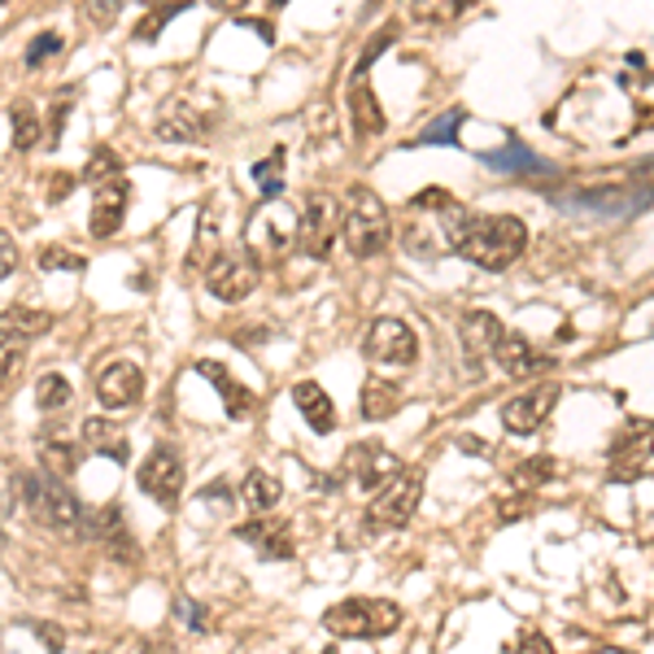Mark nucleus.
Masks as SVG:
<instances>
[{"label":"nucleus","mask_w":654,"mask_h":654,"mask_svg":"<svg viewBox=\"0 0 654 654\" xmlns=\"http://www.w3.org/2000/svg\"><path fill=\"white\" fill-rule=\"evenodd\" d=\"M471 227L467 206L445 193V188H424L411 197L406 215H402V249L411 258H445L463 249V236Z\"/></svg>","instance_id":"1"},{"label":"nucleus","mask_w":654,"mask_h":654,"mask_svg":"<svg viewBox=\"0 0 654 654\" xmlns=\"http://www.w3.org/2000/svg\"><path fill=\"white\" fill-rule=\"evenodd\" d=\"M528 249V227L515 215H476L463 236V258L476 262L480 271H507Z\"/></svg>","instance_id":"2"},{"label":"nucleus","mask_w":654,"mask_h":654,"mask_svg":"<svg viewBox=\"0 0 654 654\" xmlns=\"http://www.w3.org/2000/svg\"><path fill=\"white\" fill-rule=\"evenodd\" d=\"M323 629L341 642H384L402 629V606L393 598H345L323 611Z\"/></svg>","instance_id":"3"},{"label":"nucleus","mask_w":654,"mask_h":654,"mask_svg":"<svg viewBox=\"0 0 654 654\" xmlns=\"http://www.w3.org/2000/svg\"><path fill=\"white\" fill-rule=\"evenodd\" d=\"M341 215H345V245H350L354 258H380V253L388 249V240H393V218H388L384 201H380L371 188L354 184V188L345 193V201H341Z\"/></svg>","instance_id":"4"},{"label":"nucleus","mask_w":654,"mask_h":654,"mask_svg":"<svg viewBox=\"0 0 654 654\" xmlns=\"http://www.w3.org/2000/svg\"><path fill=\"white\" fill-rule=\"evenodd\" d=\"M297 227H301V215H297L292 206L262 201V206L249 215V222H245V249H249L262 267H271V262H280L292 245H297Z\"/></svg>","instance_id":"5"},{"label":"nucleus","mask_w":654,"mask_h":654,"mask_svg":"<svg viewBox=\"0 0 654 654\" xmlns=\"http://www.w3.org/2000/svg\"><path fill=\"white\" fill-rule=\"evenodd\" d=\"M654 201V170H646V179H624V184H602V188H584L577 197L559 201L563 210L577 215H598V218H633L642 215Z\"/></svg>","instance_id":"6"},{"label":"nucleus","mask_w":654,"mask_h":654,"mask_svg":"<svg viewBox=\"0 0 654 654\" xmlns=\"http://www.w3.org/2000/svg\"><path fill=\"white\" fill-rule=\"evenodd\" d=\"M22 498H27V507L31 515L44 523V528H53V532H71L83 523V507H79V498H74L71 489H66V480H58V476H49V471H27L22 476Z\"/></svg>","instance_id":"7"},{"label":"nucleus","mask_w":654,"mask_h":654,"mask_svg":"<svg viewBox=\"0 0 654 654\" xmlns=\"http://www.w3.org/2000/svg\"><path fill=\"white\" fill-rule=\"evenodd\" d=\"M336 236H345V215H341V201L328 197V193H310L301 201V227H297V249L314 262H328L332 258V245Z\"/></svg>","instance_id":"8"},{"label":"nucleus","mask_w":654,"mask_h":654,"mask_svg":"<svg viewBox=\"0 0 654 654\" xmlns=\"http://www.w3.org/2000/svg\"><path fill=\"white\" fill-rule=\"evenodd\" d=\"M393 22L366 44V53L359 58V66L350 74V118H354V136L359 141H371V136H380L384 132V114H380V101H375V92H371V62L393 44Z\"/></svg>","instance_id":"9"},{"label":"nucleus","mask_w":654,"mask_h":654,"mask_svg":"<svg viewBox=\"0 0 654 654\" xmlns=\"http://www.w3.org/2000/svg\"><path fill=\"white\" fill-rule=\"evenodd\" d=\"M419 498H424V471L419 467H406L388 489H380L366 507V523L375 532H393V528H406L411 515L419 510Z\"/></svg>","instance_id":"10"},{"label":"nucleus","mask_w":654,"mask_h":654,"mask_svg":"<svg viewBox=\"0 0 654 654\" xmlns=\"http://www.w3.org/2000/svg\"><path fill=\"white\" fill-rule=\"evenodd\" d=\"M402 471H406L402 458H397L388 445H380V440H359V445H350V449H345V463H341V480H354L363 494L388 489Z\"/></svg>","instance_id":"11"},{"label":"nucleus","mask_w":654,"mask_h":654,"mask_svg":"<svg viewBox=\"0 0 654 654\" xmlns=\"http://www.w3.org/2000/svg\"><path fill=\"white\" fill-rule=\"evenodd\" d=\"M363 359L375 366H411L419 359V336L406 319H375L363 336Z\"/></svg>","instance_id":"12"},{"label":"nucleus","mask_w":654,"mask_h":654,"mask_svg":"<svg viewBox=\"0 0 654 654\" xmlns=\"http://www.w3.org/2000/svg\"><path fill=\"white\" fill-rule=\"evenodd\" d=\"M258 280H262V262H258L245 245L222 249V253H218V262L206 271V289H210V297L227 301V305L245 301L249 292L258 289Z\"/></svg>","instance_id":"13"},{"label":"nucleus","mask_w":654,"mask_h":654,"mask_svg":"<svg viewBox=\"0 0 654 654\" xmlns=\"http://www.w3.org/2000/svg\"><path fill=\"white\" fill-rule=\"evenodd\" d=\"M218 127V101L197 105L193 96H170L157 114V136L170 145H193L201 136H210Z\"/></svg>","instance_id":"14"},{"label":"nucleus","mask_w":654,"mask_h":654,"mask_svg":"<svg viewBox=\"0 0 654 654\" xmlns=\"http://www.w3.org/2000/svg\"><path fill=\"white\" fill-rule=\"evenodd\" d=\"M136 480L157 507L175 510L179 494H184V458H179V449L175 445H153L148 458L141 463V471H136Z\"/></svg>","instance_id":"15"},{"label":"nucleus","mask_w":654,"mask_h":654,"mask_svg":"<svg viewBox=\"0 0 654 654\" xmlns=\"http://www.w3.org/2000/svg\"><path fill=\"white\" fill-rule=\"evenodd\" d=\"M554 406H559V384H532V388H523V393H515L510 402H502V411H498V419H502V428L510 436H532L550 415H554Z\"/></svg>","instance_id":"16"},{"label":"nucleus","mask_w":654,"mask_h":654,"mask_svg":"<svg viewBox=\"0 0 654 654\" xmlns=\"http://www.w3.org/2000/svg\"><path fill=\"white\" fill-rule=\"evenodd\" d=\"M651 419H629L620 436L611 440V480L615 485H633L646 476V454H651Z\"/></svg>","instance_id":"17"},{"label":"nucleus","mask_w":654,"mask_h":654,"mask_svg":"<svg viewBox=\"0 0 654 654\" xmlns=\"http://www.w3.org/2000/svg\"><path fill=\"white\" fill-rule=\"evenodd\" d=\"M236 537L245 541V546H253L267 563H284L297 554V537H292V523L284 519H271V515H258V519H249V523H240L236 528Z\"/></svg>","instance_id":"18"},{"label":"nucleus","mask_w":654,"mask_h":654,"mask_svg":"<svg viewBox=\"0 0 654 654\" xmlns=\"http://www.w3.org/2000/svg\"><path fill=\"white\" fill-rule=\"evenodd\" d=\"M145 397V371L136 363H110L101 375H96V402L105 411H127Z\"/></svg>","instance_id":"19"},{"label":"nucleus","mask_w":654,"mask_h":654,"mask_svg":"<svg viewBox=\"0 0 654 654\" xmlns=\"http://www.w3.org/2000/svg\"><path fill=\"white\" fill-rule=\"evenodd\" d=\"M127 201H132L127 175H118V179H110V184L92 188V218H87V227H92V236H96V240H110L114 231H123Z\"/></svg>","instance_id":"20"},{"label":"nucleus","mask_w":654,"mask_h":654,"mask_svg":"<svg viewBox=\"0 0 654 654\" xmlns=\"http://www.w3.org/2000/svg\"><path fill=\"white\" fill-rule=\"evenodd\" d=\"M502 319L498 314H489V310H467L463 319H458V336H463V354H467V366L471 371H480V363L494 354V345L502 341Z\"/></svg>","instance_id":"21"},{"label":"nucleus","mask_w":654,"mask_h":654,"mask_svg":"<svg viewBox=\"0 0 654 654\" xmlns=\"http://www.w3.org/2000/svg\"><path fill=\"white\" fill-rule=\"evenodd\" d=\"M79 440H83V449L96 454V458H110V463H118V467L132 463V440H127V433H123V424H114V419H105V415L83 419Z\"/></svg>","instance_id":"22"},{"label":"nucleus","mask_w":654,"mask_h":654,"mask_svg":"<svg viewBox=\"0 0 654 654\" xmlns=\"http://www.w3.org/2000/svg\"><path fill=\"white\" fill-rule=\"evenodd\" d=\"M87 532H92L114 559H123V563H136V559H141V550H136V541H132V532H127V519H123L118 507L96 510V515L87 519Z\"/></svg>","instance_id":"23"},{"label":"nucleus","mask_w":654,"mask_h":654,"mask_svg":"<svg viewBox=\"0 0 654 654\" xmlns=\"http://www.w3.org/2000/svg\"><path fill=\"white\" fill-rule=\"evenodd\" d=\"M197 375H206V380L215 384V393L222 397V406H227V415H231V419H249V415L258 411V393H253V388H245L236 375H227L218 363H210V359H206V363H197Z\"/></svg>","instance_id":"24"},{"label":"nucleus","mask_w":654,"mask_h":654,"mask_svg":"<svg viewBox=\"0 0 654 654\" xmlns=\"http://www.w3.org/2000/svg\"><path fill=\"white\" fill-rule=\"evenodd\" d=\"M494 363L502 366L507 375H537L541 366H550L546 354H537V345L523 336V332H502V341L494 345Z\"/></svg>","instance_id":"25"},{"label":"nucleus","mask_w":654,"mask_h":654,"mask_svg":"<svg viewBox=\"0 0 654 654\" xmlns=\"http://www.w3.org/2000/svg\"><path fill=\"white\" fill-rule=\"evenodd\" d=\"M292 406L301 411V419L310 424V433H319V436L336 433V406H332V397H328L314 380H301V384L292 388Z\"/></svg>","instance_id":"26"},{"label":"nucleus","mask_w":654,"mask_h":654,"mask_svg":"<svg viewBox=\"0 0 654 654\" xmlns=\"http://www.w3.org/2000/svg\"><path fill=\"white\" fill-rule=\"evenodd\" d=\"M480 162L485 166H494V170H507L510 179H532V175H554V166L550 162H541L537 153L528 145H519V141H510L507 148H494V153H480Z\"/></svg>","instance_id":"27"},{"label":"nucleus","mask_w":654,"mask_h":654,"mask_svg":"<svg viewBox=\"0 0 654 654\" xmlns=\"http://www.w3.org/2000/svg\"><path fill=\"white\" fill-rule=\"evenodd\" d=\"M79 458H83V449L66 440V436H49L40 433V467L49 471V476H58V480H71L74 471H79Z\"/></svg>","instance_id":"28"},{"label":"nucleus","mask_w":654,"mask_h":654,"mask_svg":"<svg viewBox=\"0 0 654 654\" xmlns=\"http://www.w3.org/2000/svg\"><path fill=\"white\" fill-rule=\"evenodd\" d=\"M280 498H284V485L271 471H262V467H253L245 476V485H240V502L253 510V515H271V510L280 507Z\"/></svg>","instance_id":"29"},{"label":"nucleus","mask_w":654,"mask_h":654,"mask_svg":"<svg viewBox=\"0 0 654 654\" xmlns=\"http://www.w3.org/2000/svg\"><path fill=\"white\" fill-rule=\"evenodd\" d=\"M227 249V240L218 236V218H215V206H206V215H201V227H197V240H193V253H188V271H210L218 262V253Z\"/></svg>","instance_id":"30"},{"label":"nucleus","mask_w":654,"mask_h":654,"mask_svg":"<svg viewBox=\"0 0 654 654\" xmlns=\"http://www.w3.org/2000/svg\"><path fill=\"white\" fill-rule=\"evenodd\" d=\"M402 388L397 384H388V380H366L363 393H359V411H363V419H388V415H397L402 411Z\"/></svg>","instance_id":"31"},{"label":"nucleus","mask_w":654,"mask_h":654,"mask_svg":"<svg viewBox=\"0 0 654 654\" xmlns=\"http://www.w3.org/2000/svg\"><path fill=\"white\" fill-rule=\"evenodd\" d=\"M463 123H467V110H445V114H436L433 123L411 141V148H458V132H463Z\"/></svg>","instance_id":"32"},{"label":"nucleus","mask_w":654,"mask_h":654,"mask_svg":"<svg viewBox=\"0 0 654 654\" xmlns=\"http://www.w3.org/2000/svg\"><path fill=\"white\" fill-rule=\"evenodd\" d=\"M559 476V467H554V458H546V454H537V458H523V463H515L510 467V489L515 494H537L541 485H550Z\"/></svg>","instance_id":"33"},{"label":"nucleus","mask_w":654,"mask_h":654,"mask_svg":"<svg viewBox=\"0 0 654 654\" xmlns=\"http://www.w3.org/2000/svg\"><path fill=\"white\" fill-rule=\"evenodd\" d=\"M9 127H13V148H18V153H31L40 141H49V127L40 123V114H35L27 101L9 105Z\"/></svg>","instance_id":"34"},{"label":"nucleus","mask_w":654,"mask_h":654,"mask_svg":"<svg viewBox=\"0 0 654 654\" xmlns=\"http://www.w3.org/2000/svg\"><path fill=\"white\" fill-rule=\"evenodd\" d=\"M284 162H289V148L276 145L253 166V184H258L262 201H280V193H284Z\"/></svg>","instance_id":"35"},{"label":"nucleus","mask_w":654,"mask_h":654,"mask_svg":"<svg viewBox=\"0 0 654 654\" xmlns=\"http://www.w3.org/2000/svg\"><path fill=\"white\" fill-rule=\"evenodd\" d=\"M53 328V314L49 310H31V305H9L4 310V336H44Z\"/></svg>","instance_id":"36"},{"label":"nucleus","mask_w":654,"mask_h":654,"mask_svg":"<svg viewBox=\"0 0 654 654\" xmlns=\"http://www.w3.org/2000/svg\"><path fill=\"white\" fill-rule=\"evenodd\" d=\"M35 406H40L44 415L66 411V406H71V380H66V375H58V371L40 375V384H35Z\"/></svg>","instance_id":"37"},{"label":"nucleus","mask_w":654,"mask_h":654,"mask_svg":"<svg viewBox=\"0 0 654 654\" xmlns=\"http://www.w3.org/2000/svg\"><path fill=\"white\" fill-rule=\"evenodd\" d=\"M118 175H123V157L110 145L92 148V157H87V166H83V184L101 188V184H110V179H118Z\"/></svg>","instance_id":"38"},{"label":"nucleus","mask_w":654,"mask_h":654,"mask_svg":"<svg viewBox=\"0 0 654 654\" xmlns=\"http://www.w3.org/2000/svg\"><path fill=\"white\" fill-rule=\"evenodd\" d=\"M184 9H188V4H166V9H148L145 18L136 22L132 40H136V44H148V40H153V35H162V31H166V22H170V18H179Z\"/></svg>","instance_id":"39"},{"label":"nucleus","mask_w":654,"mask_h":654,"mask_svg":"<svg viewBox=\"0 0 654 654\" xmlns=\"http://www.w3.org/2000/svg\"><path fill=\"white\" fill-rule=\"evenodd\" d=\"M62 53V35L58 31H44V35H35L31 44H27V53H22V66L27 71H40L49 58H58Z\"/></svg>","instance_id":"40"},{"label":"nucleus","mask_w":654,"mask_h":654,"mask_svg":"<svg viewBox=\"0 0 654 654\" xmlns=\"http://www.w3.org/2000/svg\"><path fill=\"white\" fill-rule=\"evenodd\" d=\"M83 267H87V258H83V253H71V249H62V245L40 249V271H83Z\"/></svg>","instance_id":"41"},{"label":"nucleus","mask_w":654,"mask_h":654,"mask_svg":"<svg viewBox=\"0 0 654 654\" xmlns=\"http://www.w3.org/2000/svg\"><path fill=\"white\" fill-rule=\"evenodd\" d=\"M31 633L40 637V646H44L49 654L66 651V637H62V629H58V624H49V620H31Z\"/></svg>","instance_id":"42"},{"label":"nucleus","mask_w":654,"mask_h":654,"mask_svg":"<svg viewBox=\"0 0 654 654\" xmlns=\"http://www.w3.org/2000/svg\"><path fill=\"white\" fill-rule=\"evenodd\" d=\"M79 184H83V179H74L71 170H53V175H49V188H44V193H49V201H66V197H71Z\"/></svg>","instance_id":"43"},{"label":"nucleus","mask_w":654,"mask_h":654,"mask_svg":"<svg viewBox=\"0 0 654 654\" xmlns=\"http://www.w3.org/2000/svg\"><path fill=\"white\" fill-rule=\"evenodd\" d=\"M515 654H554V642H550L546 633L528 629V633H519V646H515Z\"/></svg>","instance_id":"44"},{"label":"nucleus","mask_w":654,"mask_h":654,"mask_svg":"<svg viewBox=\"0 0 654 654\" xmlns=\"http://www.w3.org/2000/svg\"><path fill=\"white\" fill-rule=\"evenodd\" d=\"M66 114H71V101L62 96V101L53 105V114H49V123H44V127H49V145H53V148L62 145V127H66Z\"/></svg>","instance_id":"45"},{"label":"nucleus","mask_w":654,"mask_h":654,"mask_svg":"<svg viewBox=\"0 0 654 654\" xmlns=\"http://www.w3.org/2000/svg\"><path fill=\"white\" fill-rule=\"evenodd\" d=\"M197 498H201V502H222V507H231V502H236V489H231L227 480H210Z\"/></svg>","instance_id":"46"},{"label":"nucleus","mask_w":654,"mask_h":654,"mask_svg":"<svg viewBox=\"0 0 654 654\" xmlns=\"http://www.w3.org/2000/svg\"><path fill=\"white\" fill-rule=\"evenodd\" d=\"M13 267H18V253H13V236H0V271H4V276H13Z\"/></svg>","instance_id":"47"},{"label":"nucleus","mask_w":654,"mask_h":654,"mask_svg":"<svg viewBox=\"0 0 654 654\" xmlns=\"http://www.w3.org/2000/svg\"><path fill=\"white\" fill-rule=\"evenodd\" d=\"M18 366H22V354H18V350H13V341L4 336V384L13 380V371H18Z\"/></svg>","instance_id":"48"},{"label":"nucleus","mask_w":654,"mask_h":654,"mask_svg":"<svg viewBox=\"0 0 654 654\" xmlns=\"http://www.w3.org/2000/svg\"><path fill=\"white\" fill-rule=\"evenodd\" d=\"M87 13H92V18H96V22H110V18H114V13H118V9H114V4H96V9H87Z\"/></svg>","instance_id":"49"},{"label":"nucleus","mask_w":654,"mask_h":654,"mask_svg":"<svg viewBox=\"0 0 654 654\" xmlns=\"http://www.w3.org/2000/svg\"><path fill=\"white\" fill-rule=\"evenodd\" d=\"M145 654H179L175 646H166V642H145Z\"/></svg>","instance_id":"50"},{"label":"nucleus","mask_w":654,"mask_h":654,"mask_svg":"<svg viewBox=\"0 0 654 654\" xmlns=\"http://www.w3.org/2000/svg\"><path fill=\"white\" fill-rule=\"evenodd\" d=\"M598 654H629V651H620V646H602Z\"/></svg>","instance_id":"51"},{"label":"nucleus","mask_w":654,"mask_h":654,"mask_svg":"<svg viewBox=\"0 0 654 654\" xmlns=\"http://www.w3.org/2000/svg\"><path fill=\"white\" fill-rule=\"evenodd\" d=\"M642 170H654V157H651V162H646V166H642Z\"/></svg>","instance_id":"52"},{"label":"nucleus","mask_w":654,"mask_h":654,"mask_svg":"<svg viewBox=\"0 0 654 654\" xmlns=\"http://www.w3.org/2000/svg\"><path fill=\"white\" fill-rule=\"evenodd\" d=\"M319 654H336V646H328V651H319Z\"/></svg>","instance_id":"53"},{"label":"nucleus","mask_w":654,"mask_h":654,"mask_svg":"<svg viewBox=\"0 0 654 654\" xmlns=\"http://www.w3.org/2000/svg\"><path fill=\"white\" fill-rule=\"evenodd\" d=\"M651 458H654V436H651Z\"/></svg>","instance_id":"54"}]
</instances>
